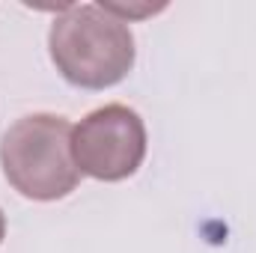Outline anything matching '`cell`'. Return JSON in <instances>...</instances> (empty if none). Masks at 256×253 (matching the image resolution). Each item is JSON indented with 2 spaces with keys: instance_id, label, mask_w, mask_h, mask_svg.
<instances>
[{
  "instance_id": "cell-4",
  "label": "cell",
  "mask_w": 256,
  "mask_h": 253,
  "mask_svg": "<svg viewBox=\"0 0 256 253\" xmlns=\"http://www.w3.org/2000/svg\"><path fill=\"white\" fill-rule=\"evenodd\" d=\"M3 238H6V218H3V212H0V244H3Z\"/></svg>"
},
{
  "instance_id": "cell-3",
  "label": "cell",
  "mask_w": 256,
  "mask_h": 253,
  "mask_svg": "<svg viewBox=\"0 0 256 253\" xmlns=\"http://www.w3.org/2000/svg\"><path fill=\"white\" fill-rule=\"evenodd\" d=\"M72 158L80 176L122 182L146 158V126L128 104H104L72 128Z\"/></svg>"
},
{
  "instance_id": "cell-2",
  "label": "cell",
  "mask_w": 256,
  "mask_h": 253,
  "mask_svg": "<svg viewBox=\"0 0 256 253\" xmlns=\"http://www.w3.org/2000/svg\"><path fill=\"white\" fill-rule=\"evenodd\" d=\"M0 167L12 188L27 200L54 202L80 182L72 158V122L57 114H30L3 131Z\"/></svg>"
},
{
  "instance_id": "cell-1",
  "label": "cell",
  "mask_w": 256,
  "mask_h": 253,
  "mask_svg": "<svg viewBox=\"0 0 256 253\" xmlns=\"http://www.w3.org/2000/svg\"><path fill=\"white\" fill-rule=\"evenodd\" d=\"M48 51L68 84L84 90H108L134 66V36L128 21L110 15L104 6L68 3L51 24Z\"/></svg>"
}]
</instances>
